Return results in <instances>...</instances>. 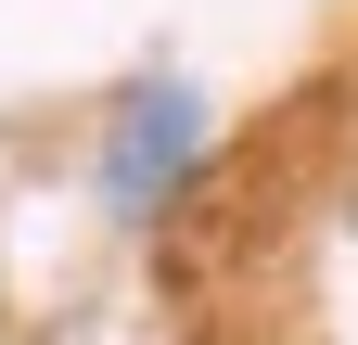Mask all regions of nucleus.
<instances>
[{"mask_svg":"<svg viewBox=\"0 0 358 345\" xmlns=\"http://www.w3.org/2000/svg\"><path fill=\"white\" fill-rule=\"evenodd\" d=\"M192 128H205V115H192V90H141V103L115 115V141H103V192L128 205V218H141L179 166H192Z\"/></svg>","mask_w":358,"mask_h":345,"instance_id":"obj_1","label":"nucleus"}]
</instances>
